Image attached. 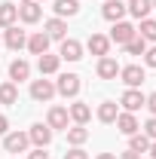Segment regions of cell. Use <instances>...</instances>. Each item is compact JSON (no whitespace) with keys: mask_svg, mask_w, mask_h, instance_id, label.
<instances>
[{"mask_svg":"<svg viewBox=\"0 0 156 159\" xmlns=\"http://www.w3.org/2000/svg\"><path fill=\"white\" fill-rule=\"evenodd\" d=\"M28 144H31L28 132H6V135H3V150H6V153H25Z\"/></svg>","mask_w":156,"mask_h":159,"instance_id":"cell-1","label":"cell"},{"mask_svg":"<svg viewBox=\"0 0 156 159\" xmlns=\"http://www.w3.org/2000/svg\"><path fill=\"white\" fill-rule=\"evenodd\" d=\"M119 104H122V110H126V113H138V110L147 104V95H144L141 89H126V92H122V98H119Z\"/></svg>","mask_w":156,"mask_h":159,"instance_id":"cell-2","label":"cell"},{"mask_svg":"<svg viewBox=\"0 0 156 159\" xmlns=\"http://www.w3.org/2000/svg\"><path fill=\"white\" fill-rule=\"evenodd\" d=\"M55 92L64 95V98H77L80 95V77L77 74H61V77L55 80Z\"/></svg>","mask_w":156,"mask_h":159,"instance_id":"cell-3","label":"cell"},{"mask_svg":"<svg viewBox=\"0 0 156 159\" xmlns=\"http://www.w3.org/2000/svg\"><path fill=\"white\" fill-rule=\"evenodd\" d=\"M52 95H55V83L52 80H46V77H40V80H34L31 83V98L34 101H52Z\"/></svg>","mask_w":156,"mask_h":159,"instance_id":"cell-4","label":"cell"},{"mask_svg":"<svg viewBox=\"0 0 156 159\" xmlns=\"http://www.w3.org/2000/svg\"><path fill=\"white\" fill-rule=\"evenodd\" d=\"M119 77H122V83L129 89H141V83L147 80V74H144L141 64H126V67H119Z\"/></svg>","mask_w":156,"mask_h":159,"instance_id":"cell-5","label":"cell"},{"mask_svg":"<svg viewBox=\"0 0 156 159\" xmlns=\"http://www.w3.org/2000/svg\"><path fill=\"white\" fill-rule=\"evenodd\" d=\"M132 37H138L135 25H129V21H113V28H110V43H119V46H126Z\"/></svg>","mask_w":156,"mask_h":159,"instance_id":"cell-6","label":"cell"},{"mask_svg":"<svg viewBox=\"0 0 156 159\" xmlns=\"http://www.w3.org/2000/svg\"><path fill=\"white\" fill-rule=\"evenodd\" d=\"M67 122H71V116H67V107H49V116H46V125L52 129V132H64L67 129Z\"/></svg>","mask_w":156,"mask_h":159,"instance_id":"cell-7","label":"cell"},{"mask_svg":"<svg viewBox=\"0 0 156 159\" xmlns=\"http://www.w3.org/2000/svg\"><path fill=\"white\" fill-rule=\"evenodd\" d=\"M40 16H43V9H40L37 0H21V3H19V19L25 21V25L40 21Z\"/></svg>","mask_w":156,"mask_h":159,"instance_id":"cell-8","label":"cell"},{"mask_svg":"<svg viewBox=\"0 0 156 159\" xmlns=\"http://www.w3.org/2000/svg\"><path fill=\"white\" fill-rule=\"evenodd\" d=\"M3 43H6V49H12V52H19L21 46H28V34L21 31V28H6V34H3Z\"/></svg>","mask_w":156,"mask_h":159,"instance_id":"cell-9","label":"cell"},{"mask_svg":"<svg viewBox=\"0 0 156 159\" xmlns=\"http://www.w3.org/2000/svg\"><path fill=\"white\" fill-rule=\"evenodd\" d=\"M28 138H31V144H37V147H49V141H52V129H49L46 122H34L31 132H28Z\"/></svg>","mask_w":156,"mask_h":159,"instance_id":"cell-10","label":"cell"},{"mask_svg":"<svg viewBox=\"0 0 156 159\" xmlns=\"http://www.w3.org/2000/svg\"><path fill=\"white\" fill-rule=\"evenodd\" d=\"M58 58H64V61H80V58H83V43H80V40L64 37V40H61V52H58Z\"/></svg>","mask_w":156,"mask_h":159,"instance_id":"cell-11","label":"cell"},{"mask_svg":"<svg viewBox=\"0 0 156 159\" xmlns=\"http://www.w3.org/2000/svg\"><path fill=\"white\" fill-rule=\"evenodd\" d=\"M101 16H104L107 21H122L126 19V3H122V0H104Z\"/></svg>","mask_w":156,"mask_h":159,"instance_id":"cell-12","label":"cell"},{"mask_svg":"<svg viewBox=\"0 0 156 159\" xmlns=\"http://www.w3.org/2000/svg\"><path fill=\"white\" fill-rule=\"evenodd\" d=\"M49 43L52 40L46 37V31H37V34L28 37V49H31V55H46L49 52Z\"/></svg>","mask_w":156,"mask_h":159,"instance_id":"cell-13","label":"cell"},{"mask_svg":"<svg viewBox=\"0 0 156 159\" xmlns=\"http://www.w3.org/2000/svg\"><path fill=\"white\" fill-rule=\"evenodd\" d=\"M67 116L74 119L77 125H86V122L92 119V107H89V104H83V101H74V104L67 107Z\"/></svg>","mask_w":156,"mask_h":159,"instance_id":"cell-14","label":"cell"},{"mask_svg":"<svg viewBox=\"0 0 156 159\" xmlns=\"http://www.w3.org/2000/svg\"><path fill=\"white\" fill-rule=\"evenodd\" d=\"M86 46H89V52H92V55H98V58H104V55L110 52V37H104V34H92Z\"/></svg>","mask_w":156,"mask_h":159,"instance_id":"cell-15","label":"cell"},{"mask_svg":"<svg viewBox=\"0 0 156 159\" xmlns=\"http://www.w3.org/2000/svg\"><path fill=\"white\" fill-rule=\"evenodd\" d=\"M98 77H101V80H117V77H119V64H117V58H110V55L98 58Z\"/></svg>","mask_w":156,"mask_h":159,"instance_id":"cell-16","label":"cell"},{"mask_svg":"<svg viewBox=\"0 0 156 159\" xmlns=\"http://www.w3.org/2000/svg\"><path fill=\"white\" fill-rule=\"evenodd\" d=\"M46 37H49V40H64V37H67V21L58 19V16L49 19V21H46Z\"/></svg>","mask_w":156,"mask_h":159,"instance_id":"cell-17","label":"cell"},{"mask_svg":"<svg viewBox=\"0 0 156 159\" xmlns=\"http://www.w3.org/2000/svg\"><path fill=\"white\" fill-rule=\"evenodd\" d=\"M150 9H153L150 0H129V3H126V12H132L138 21H141V19H150Z\"/></svg>","mask_w":156,"mask_h":159,"instance_id":"cell-18","label":"cell"},{"mask_svg":"<svg viewBox=\"0 0 156 159\" xmlns=\"http://www.w3.org/2000/svg\"><path fill=\"white\" fill-rule=\"evenodd\" d=\"M117 116H119V107H117V101H101V104H98V119H101L104 125L117 122Z\"/></svg>","mask_w":156,"mask_h":159,"instance_id":"cell-19","label":"cell"},{"mask_svg":"<svg viewBox=\"0 0 156 159\" xmlns=\"http://www.w3.org/2000/svg\"><path fill=\"white\" fill-rule=\"evenodd\" d=\"M64 132H67V144H71V147H83V144L89 141V129H86V125H77V122H74V125L64 129Z\"/></svg>","mask_w":156,"mask_h":159,"instance_id":"cell-20","label":"cell"},{"mask_svg":"<svg viewBox=\"0 0 156 159\" xmlns=\"http://www.w3.org/2000/svg\"><path fill=\"white\" fill-rule=\"evenodd\" d=\"M28 77H31V64L25 58H16L9 64V80H12V83H21V80H28Z\"/></svg>","mask_w":156,"mask_h":159,"instance_id":"cell-21","label":"cell"},{"mask_svg":"<svg viewBox=\"0 0 156 159\" xmlns=\"http://www.w3.org/2000/svg\"><path fill=\"white\" fill-rule=\"evenodd\" d=\"M58 64H61V58L58 55H40V61H37V70H40V77H49V74H55L58 70Z\"/></svg>","mask_w":156,"mask_h":159,"instance_id":"cell-22","label":"cell"},{"mask_svg":"<svg viewBox=\"0 0 156 159\" xmlns=\"http://www.w3.org/2000/svg\"><path fill=\"white\" fill-rule=\"evenodd\" d=\"M117 129H119V132H122V135H135V132H138V129H141V125H138L135 113H126V110H122V113H119V116H117Z\"/></svg>","mask_w":156,"mask_h":159,"instance_id":"cell-23","label":"cell"},{"mask_svg":"<svg viewBox=\"0 0 156 159\" xmlns=\"http://www.w3.org/2000/svg\"><path fill=\"white\" fill-rule=\"evenodd\" d=\"M19 21V6L12 3H0V28H12Z\"/></svg>","mask_w":156,"mask_h":159,"instance_id":"cell-24","label":"cell"},{"mask_svg":"<svg viewBox=\"0 0 156 159\" xmlns=\"http://www.w3.org/2000/svg\"><path fill=\"white\" fill-rule=\"evenodd\" d=\"M52 9H55V16H58V19H64V16L71 19V16H77V12H80V0H55V6H52Z\"/></svg>","mask_w":156,"mask_h":159,"instance_id":"cell-25","label":"cell"},{"mask_svg":"<svg viewBox=\"0 0 156 159\" xmlns=\"http://www.w3.org/2000/svg\"><path fill=\"white\" fill-rule=\"evenodd\" d=\"M16 101H19V86L12 80L0 83V104H16Z\"/></svg>","mask_w":156,"mask_h":159,"instance_id":"cell-26","label":"cell"},{"mask_svg":"<svg viewBox=\"0 0 156 159\" xmlns=\"http://www.w3.org/2000/svg\"><path fill=\"white\" fill-rule=\"evenodd\" d=\"M138 37L147 40V43H156V19H141V28H135Z\"/></svg>","mask_w":156,"mask_h":159,"instance_id":"cell-27","label":"cell"},{"mask_svg":"<svg viewBox=\"0 0 156 159\" xmlns=\"http://www.w3.org/2000/svg\"><path fill=\"white\" fill-rule=\"evenodd\" d=\"M129 150H135V153H147V150H150V138L141 135V132L129 135Z\"/></svg>","mask_w":156,"mask_h":159,"instance_id":"cell-28","label":"cell"},{"mask_svg":"<svg viewBox=\"0 0 156 159\" xmlns=\"http://www.w3.org/2000/svg\"><path fill=\"white\" fill-rule=\"evenodd\" d=\"M126 52H129V55H144V52H147V40L132 37L129 43H126Z\"/></svg>","mask_w":156,"mask_h":159,"instance_id":"cell-29","label":"cell"},{"mask_svg":"<svg viewBox=\"0 0 156 159\" xmlns=\"http://www.w3.org/2000/svg\"><path fill=\"white\" fill-rule=\"evenodd\" d=\"M64 159H89V153H86L83 147H71V150L64 153Z\"/></svg>","mask_w":156,"mask_h":159,"instance_id":"cell-30","label":"cell"},{"mask_svg":"<svg viewBox=\"0 0 156 159\" xmlns=\"http://www.w3.org/2000/svg\"><path fill=\"white\" fill-rule=\"evenodd\" d=\"M144 132H147V138H150V141H156V116H150V119H147Z\"/></svg>","mask_w":156,"mask_h":159,"instance_id":"cell-31","label":"cell"},{"mask_svg":"<svg viewBox=\"0 0 156 159\" xmlns=\"http://www.w3.org/2000/svg\"><path fill=\"white\" fill-rule=\"evenodd\" d=\"M144 61H147V67H156V46H150L144 52Z\"/></svg>","mask_w":156,"mask_h":159,"instance_id":"cell-32","label":"cell"},{"mask_svg":"<svg viewBox=\"0 0 156 159\" xmlns=\"http://www.w3.org/2000/svg\"><path fill=\"white\" fill-rule=\"evenodd\" d=\"M28 159H49V153H46V147H37V150H34Z\"/></svg>","mask_w":156,"mask_h":159,"instance_id":"cell-33","label":"cell"},{"mask_svg":"<svg viewBox=\"0 0 156 159\" xmlns=\"http://www.w3.org/2000/svg\"><path fill=\"white\" fill-rule=\"evenodd\" d=\"M144 107H150V113L156 116V92H153V95H147V104H144Z\"/></svg>","mask_w":156,"mask_h":159,"instance_id":"cell-34","label":"cell"},{"mask_svg":"<svg viewBox=\"0 0 156 159\" xmlns=\"http://www.w3.org/2000/svg\"><path fill=\"white\" fill-rule=\"evenodd\" d=\"M6 132H9V119L0 113V135H6Z\"/></svg>","mask_w":156,"mask_h":159,"instance_id":"cell-35","label":"cell"},{"mask_svg":"<svg viewBox=\"0 0 156 159\" xmlns=\"http://www.w3.org/2000/svg\"><path fill=\"white\" fill-rule=\"evenodd\" d=\"M119 159H141V153H135V150H126V153H122Z\"/></svg>","mask_w":156,"mask_h":159,"instance_id":"cell-36","label":"cell"},{"mask_svg":"<svg viewBox=\"0 0 156 159\" xmlns=\"http://www.w3.org/2000/svg\"><path fill=\"white\" fill-rule=\"evenodd\" d=\"M147 153H150V159H156V141H150V150Z\"/></svg>","mask_w":156,"mask_h":159,"instance_id":"cell-37","label":"cell"},{"mask_svg":"<svg viewBox=\"0 0 156 159\" xmlns=\"http://www.w3.org/2000/svg\"><path fill=\"white\" fill-rule=\"evenodd\" d=\"M95 159H117V153H98Z\"/></svg>","mask_w":156,"mask_h":159,"instance_id":"cell-38","label":"cell"},{"mask_svg":"<svg viewBox=\"0 0 156 159\" xmlns=\"http://www.w3.org/2000/svg\"><path fill=\"white\" fill-rule=\"evenodd\" d=\"M150 3H153V9H156V0H150Z\"/></svg>","mask_w":156,"mask_h":159,"instance_id":"cell-39","label":"cell"},{"mask_svg":"<svg viewBox=\"0 0 156 159\" xmlns=\"http://www.w3.org/2000/svg\"><path fill=\"white\" fill-rule=\"evenodd\" d=\"M37 3H43V0H37Z\"/></svg>","mask_w":156,"mask_h":159,"instance_id":"cell-40","label":"cell"},{"mask_svg":"<svg viewBox=\"0 0 156 159\" xmlns=\"http://www.w3.org/2000/svg\"><path fill=\"white\" fill-rule=\"evenodd\" d=\"M0 43H3V40H0Z\"/></svg>","mask_w":156,"mask_h":159,"instance_id":"cell-41","label":"cell"}]
</instances>
